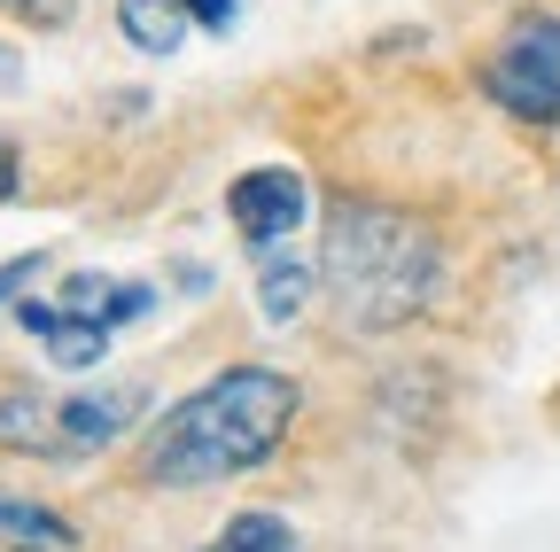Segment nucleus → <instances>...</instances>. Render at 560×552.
Segmentation results:
<instances>
[{
  "instance_id": "nucleus-1",
  "label": "nucleus",
  "mask_w": 560,
  "mask_h": 552,
  "mask_svg": "<svg viewBox=\"0 0 560 552\" xmlns=\"http://www.w3.org/2000/svg\"><path fill=\"white\" fill-rule=\"evenodd\" d=\"M296 381L272 366H226L202 389H187L164 421L149 428L132 474L156 491H202V482H234L272 459V444L296 428Z\"/></svg>"
},
{
  "instance_id": "nucleus-2",
  "label": "nucleus",
  "mask_w": 560,
  "mask_h": 552,
  "mask_svg": "<svg viewBox=\"0 0 560 552\" xmlns=\"http://www.w3.org/2000/svg\"><path fill=\"white\" fill-rule=\"evenodd\" d=\"M436 281H444V257L429 226H412L405 211H382V202H350V195L327 211L319 289L335 296L342 327H366V334L412 327L436 304Z\"/></svg>"
},
{
  "instance_id": "nucleus-3",
  "label": "nucleus",
  "mask_w": 560,
  "mask_h": 552,
  "mask_svg": "<svg viewBox=\"0 0 560 552\" xmlns=\"http://www.w3.org/2000/svg\"><path fill=\"white\" fill-rule=\"evenodd\" d=\"M140 389H79V397H0V451L32 459H94L140 421Z\"/></svg>"
},
{
  "instance_id": "nucleus-4",
  "label": "nucleus",
  "mask_w": 560,
  "mask_h": 552,
  "mask_svg": "<svg viewBox=\"0 0 560 552\" xmlns=\"http://www.w3.org/2000/svg\"><path fill=\"white\" fill-rule=\"evenodd\" d=\"M482 94L522 125H560V16H522L482 55Z\"/></svg>"
},
{
  "instance_id": "nucleus-5",
  "label": "nucleus",
  "mask_w": 560,
  "mask_h": 552,
  "mask_svg": "<svg viewBox=\"0 0 560 552\" xmlns=\"http://www.w3.org/2000/svg\"><path fill=\"white\" fill-rule=\"evenodd\" d=\"M226 219H234V234H242L249 249H280V242L312 219V187H304V172H289V164H257V172H242V179L226 187Z\"/></svg>"
},
{
  "instance_id": "nucleus-6",
  "label": "nucleus",
  "mask_w": 560,
  "mask_h": 552,
  "mask_svg": "<svg viewBox=\"0 0 560 552\" xmlns=\"http://www.w3.org/2000/svg\"><path fill=\"white\" fill-rule=\"evenodd\" d=\"M16 319H24V334L39 342V351L62 366V374H86V366H102V351L117 342V327H102V319H86V312H70L62 296H24L16 304Z\"/></svg>"
},
{
  "instance_id": "nucleus-7",
  "label": "nucleus",
  "mask_w": 560,
  "mask_h": 552,
  "mask_svg": "<svg viewBox=\"0 0 560 552\" xmlns=\"http://www.w3.org/2000/svg\"><path fill=\"white\" fill-rule=\"evenodd\" d=\"M0 552H79V529H70V514H55L39 498L0 491Z\"/></svg>"
},
{
  "instance_id": "nucleus-8",
  "label": "nucleus",
  "mask_w": 560,
  "mask_h": 552,
  "mask_svg": "<svg viewBox=\"0 0 560 552\" xmlns=\"http://www.w3.org/2000/svg\"><path fill=\"white\" fill-rule=\"evenodd\" d=\"M62 304L70 312H86V319H102V327H132V319H149V289L140 281H102V272H70L62 281Z\"/></svg>"
},
{
  "instance_id": "nucleus-9",
  "label": "nucleus",
  "mask_w": 560,
  "mask_h": 552,
  "mask_svg": "<svg viewBox=\"0 0 560 552\" xmlns=\"http://www.w3.org/2000/svg\"><path fill=\"white\" fill-rule=\"evenodd\" d=\"M117 32L140 55H179V39L195 32V16H187V0H117Z\"/></svg>"
},
{
  "instance_id": "nucleus-10",
  "label": "nucleus",
  "mask_w": 560,
  "mask_h": 552,
  "mask_svg": "<svg viewBox=\"0 0 560 552\" xmlns=\"http://www.w3.org/2000/svg\"><path fill=\"white\" fill-rule=\"evenodd\" d=\"M312 281H319V272H312L304 257H272V249H265V265H257V304H265V319H296V312L312 304Z\"/></svg>"
},
{
  "instance_id": "nucleus-11",
  "label": "nucleus",
  "mask_w": 560,
  "mask_h": 552,
  "mask_svg": "<svg viewBox=\"0 0 560 552\" xmlns=\"http://www.w3.org/2000/svg\"><path fill=\"white\" fill-rule=\"evenodd\" d=\"M202 552H304V544H296V529L280 521V514H234Z\"/></svg>"
},
{
  "instance_id": "nucleus-12",
  "label": "nucleus",
  "mask_w": 560,
  "mask_h": 552,
  "mask_svg": "<svg viewBox=\"0 0 560 552\" xmlns=\"http://www.w3.org/2000/svg\"><path fill=\"white\" fill-rule=\"evenodd\" d=\"M0 16L24 24V32H62L70 16H79V0H0Z\"/></svg>"
},
{
  "instance_id": "nucleus-13",
  "label": "nucleus",
  "mask_w": 560,
  "mask_h": 552,
  "mask_svg": "<svg viewBox=\"0 0 560 552\" xmlns=\"http://www.w3.org/2000/svg\"><path fill=\"white\" fill-rule=\"evenodd\" d=\"M234 9H242V0H187L195 32H234Z\"/></svg>"
},
{
  "instance_id": "nucleus-14",
  "label": "nucleus",
  "mask_w": 560,
  "mask_h": 552,
  "mask_svg": "<svg viewBox=\"0 0 560 552\" xmlns=\"http://www.w3.org/2000/svg\"><path fill=\"white\" fill-rule=\"evenodd\" d=\"M32 272H39V257H16L9 272H0V312H9V304H24V281H32Z\"/></svg>"
},
{
  "instance_id": "nucleus-15",
  "label": "nucleus",
  "mask_w": 560,
  "mask_h": 552,
  "mask_svg": "<svg viewBox=\"0 0 560 552\" xmlns=\"http://www.w3.org/2000/svg\"><path fill=\"white\" fill-rule=\"evenodd\" d=\"M24 187V164H16V141H0V202Z\"/></svg>"
}]
</instances>
